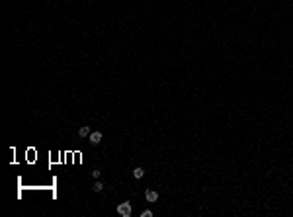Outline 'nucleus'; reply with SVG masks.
I'll list each match as a JSON object with an SVG mask.
<instances>
[{"instance_id":"nucleus-4","label":"nucleus","mask_w":293,"mask_h":217,"mask_svg":"<svg viewBox=\"0 0 293 217\" xmlns=\"http://www.w3.org/2000/svg\"><path fill=\"white\" fill-rule=\"evenodd\" d=\"M78 135H80V137H88V135H90V127H88V125H82V127L78 129Z\"/></svg>"},{"instance_id":"nucleus-3","label":"nucleus","mask_w":293,"mask_h":217,"mask_svg":"<svg viewBox=\"0 0 293 217\" xmlns=\"http://www.w3.org/2000/svg\"><path fill=\"white\" fill-rule=\"evenodd\" d=\"M100 141H102V133H100V131H92L90 133V143L92 145H98Z\"/></svg>"},{"instance_id":"nucleus-1","label":"nucleus","mask_w":293,"mask_h":217,"mask_svg":"<svg viewBox=\"0 0 293 217\" xmlns=\"http://www.w3.org/2000/svg\"><path fill=\"white\" fill-rule=\"evenodd\" d=\"M117 213L121 217H131V213H133V209H131V204L129 202H123V204L117 205Z\"/></svg>"},{"instance_id":"nucleus-7","label":"nucleus","mask_w":293,"mask_h":217,"mask_svg":"<svg viewBox=\"0 0 293 217\" xmlns=\"http://www.w3.org/2000/svg\"><path fill=\"white\" fill-rule=\"evenodd\" d=\"M150 215H152V211H149V209H145L143 213H141V217H150Z\"/></svg>"},{"instance_id":"nucleus-8","label":"nucleus","mask_w":293,"mask_h":217,"mask_svg":"<svg viewBox=\"0 0 293 217\" xmlns=\"http://www.w3.org/2000/svg\"><path fill=\"white\" fill-rule=\"evenodd\" d=\"M100 174H102V172L98 170V168H96V170H94V172H92V176H94V178H100Z\"/></svg>"},{"instance_id":"nucleus-6","label":"nucleus","mask_w":293,"mask_h":217,"mask_svg":"<svg viewBox=\"0 0 293 217\" xmlns=\"http://www.w3.org/2000/svg\"><path fill=\"white\" fill-rule=\"evenodd\" d=\"M92 190H94V192H102V190H104V184H102V182H96V184L92 186Z\"/></svg>"},{"instance_id":"nucleus-2","label":"nucleus","mask_w":293,"mask_h":217,"mask_svg":"<svg viewBox=\"0 0 293 217\" xmlns=\"http://www.w3.org/2000/svg\"><path fill=\"white\" fill-rule=\"evenodd\" d=\"M145 197H147V202H150V204H152V202H156V200H158V194H156L155 190H147V192H145Z\"/></svg>"},{"instance_id":"nucleus-5","label":"nucleus","mask_w":293,"mask_h":217,"mask_svg":"<svg viewBox=\"0 0 293 217\" xmlns=\"http://www.w3.org/2000/svg\"><path fill=\"white\" fill-rule=\"evenodd\" d=\"M133 176H135L137 180H139V178H143V176H145V170L141 168V166H137L135 170H133Z\"/></svg>"}]
</instances>
